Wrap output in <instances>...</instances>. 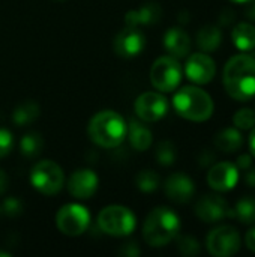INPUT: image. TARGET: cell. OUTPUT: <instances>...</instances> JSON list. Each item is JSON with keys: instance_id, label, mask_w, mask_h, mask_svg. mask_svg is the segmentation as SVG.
I'll return each instance as SVG.
<instances>
[{"instance_id": "cell-16", "label": "cell", "mask_w": 255, "mask_h": 257, "mask_svg": "<svg viewBox=\"0 0 255 257\" xmlns=\"http://www.w3.org/2000/svg\"><path fill=\"white\" fill-rule=\"evenodd\" d=\"M165 194L174 203H188L195 193V185L185 173H173L165 181Z\"/></svg>"}, {"instance_id": "cell-22", "label": "cell", "mask_w": 255, "mask_h": 257, "mask_svg": "<svg viewBox=\"0 0 255 257\" xmlns=\"http://www.w3.org/2000/svg\"><path fill=\"white\" fill-rule=\"evenodd\" d=\"M221 39H222L221 29L218 26H212V24H207L203 29H200V32L197 35V44L206 53L215 51L219 47Z\"/></svg>"}, {"instance_id": "cell-34", "label": "cell", "mask_w": 255, "mask_h": 257, "mask_svg": "<svg viewBox=\"0 0 255 257\" xmlns=\"http://www.w3.org/2000/svg\"><path fill=\"white\" fill-rule=\"evenodd\" d=\"M243 181H245V184L248 187L255 188V169H249V170L246 169V173L243 176Z\"/></svg>"}, {"instance_id": "cell-4", "label": "cell", "mask_w": 255, "mask_h": 257, "mask_svg": "<svg viewBox=\"0 0 255 257\" xmlns=\"http://www.w3.org/2000/svg\"><path fill=\"white\" fill-rule=\"evenodd\" d=\"M173 105L182 117L192 122L207 120L213 113V101L209 93L194 86L182 87L174 95Z\"/></svg>"}, {"instance_id": "cell-14", "label": "cell", "mask_w": 255, "mask_h": 257, "mask_svg": "<svg viewBox=\"0 0 255 257\" xmlns=\"http://www.w3.org/2000/svg\"><path fill=\"white\" fill-rule=\"evenodd\" d=\"M99 179L93 170L89 169H80L74 172L68 181V190L69 194L74 196L75 199H90L96 190H98Z\"/></svg>"}, {"instance_id": "cell-21", "label": "cell", "mask_w": 255, "mask_h": 257, "mask_svg": "<svg viewBox=\"0 0 255 257\" xmlns=\"http://www.w3.org/2000/svg\"><path fill=\"white\" fill-rule=\"evenodd\" d=\"M215 146L227 154H234L243 146V136L237 128H227L222 130L215 137Z\"/></svg>"}, {"instance_id": "cell-31", "label": "cell", "mask_w": 255, "mask_h": 257, "mask_svg": "<svg viewBox=\"0 0 255 257\" xmlns=\"http://www.w3.org/2000/svg\"><path fill=\"white\" fill-rule=\"evenodd\" d=\"M2 211L8 215V217H17L18 214H21L23 211V206H21V202L15 197H9L3 202L2 205Z\"/></svg>"}, {"instance_id": "cell-6", "label": "cell", "mask_w": 255, "mask_h": 257, "mask_svg": "<svg viewBox=\"0 0 255 257\" xmlns=\"http://www.w3.org/2000/svg\"><path fill=\"white\" fill-rule=\"evenodd\" d=\"M63 181L65 176L60 166L48 160L38 163L30 173V182L33 188L47 196L57 194L63 187Z\"/></svg>"}, {"instance_id": "cell-33", "label": "cell", "mask_w": 255, "mask_h": 257, "mask_svg": "<svg viewBox=\"0 0 255 257\" xmlns=\"http://www.w3.org/2000/svg\"><path fill=\"white\" fill-rule=\"evenodd\" d=\"M120 254H122V256H128V257L138 256V254H140L138 245H137V244H126V245L120 250Z\"/></svg>"}, {"instance_id": "cell-40", "label": "cell", "mask_w": 255, "mask_h": 257, "mask_svg": "<svg viewBox=\"0 0 255 257\" xmlns=\"http://www.w3.org/2000/svg\"><path fill=\"white\" fill-rule=\"evenodd\" d=\"M9 256H11L9 253H6V251H2V250H0V257H9Z\"/></svg>"}, {"instance_id": "cell-12", "label": "cell", "mask_w": 255, "mask_h": 257, "mask_svg": "<svg viewBox=\"0 0 255 257\" xmlns=\"http://www.w3.org/2000/svg\"><path fill=\"white\" fill-rule=\"evenodd\" d=\"M168 111L167 99L156 92H146L135 101V113L144 122H156Z\"/></svg>"}, {"instance_id": "cell-27", "label": "cell", "mask_w": 255, "mask_h": 257, "mask_svg": "<svg viewBox=\"0 0 255 257\" xmlns=\"http://www.w3.org/2000/svg\"><path fill=\"white\" fill-rule=\"evenodd\" d=\"M155 157H156V161L161 166H171V164H174V161L177 158L176 146L171 142L164 140V142H161L158 145L156 152H155Z\"/></svg>"}, {"instance_id": "cell-37", "label": "cell", "mask_w": 255, "mask_h": 257, "mask_svg": "<svg viewBox=\"0 0 255 257\" xmlns=\"http://www.w3.org/2000/svg\"><path fill=\"white\" fill-rule=\"evenodd\" d=\"M245 15L248 17V20L255 21V0H249V2H248L246 11H245Z\"/></svg>"}, {"instance_id": "cell-24", "label": "cell", "mask_w": 255, "mask_h": 257, "mask_svg": "<svg viewBox=\"0 0 255 257\" xmlns=\"http://www.w3.org/2000/svg\"><path fill=\"white\" fill-rule=\"evenodd\" d=\"M233 218H237L243 224L255 223V197H242L233 208Z\"/></svg>"}, {"instance_id": "cell-9", "label": "cell", "mask_w": 255, "mask_h": 257, "mask_svg": "<svg viewBox=\"0 0 255 257\" xmlns=\"http://www.w3.org/2000/svg\"><path fill=\"white\" fill-rule=\"evenodd\" d=\"M206 245L212 256H234L240 248V236L233 226H221L209 233Z\"/></svg>"}, {"instance_id": "cell-3", "label": "cell", "mask_w": 255, "mask_h": 257, "mask_svg": "<svg viewBox=\"0 0 255 257\" xmlns=\"http://www.w3.org/2000/svg\"><path fill=\"white\" fill-rule=\"evenodd\" d=\"M87 131L95 145L101 148H116L126 137V123L119 113L104 110L93 116Z\"/></svg>"}, {"instance_id": "cell-18", "label": "cell", "mask_w": 255, "mask_h": 257, "mask_svg": "<svg viewBox=\"0 0 255 257\" xmlns=\"http://www.w3.org/2000/svg\"><path fill=\"white\" fill-rule=\"evenodd\" d=\"M161 15H162V8L158 3L150 2V3L143 5L140 9L129 11L125 17V23H126V26H132V27L150 26V24L159 21Z\"/></svg>"}, {"instance_id": "cell-38", "label": "cell", "mask_w": 255, "mask_h": 257, "mask_svg": "<svg viewBox=\"0 0 255 257\" xmlns=\"http://www.w3.org/2000/svg\"><path fill=\"white\" fill-rule=\"evenodd\" d=\"M249 151H251V155L255 158V126L251 130V134H249Z\"/></svg>"}, {"instance_id": "cell-19", "label": "cell", "mask_w": 255, "mask_h": 257, "mask_svg": "<svg viewBox=\"0 0 255 257\" xmlns=\"http://www.w3.org/2000/svg\"><path fill=\"white\" fill-rule=\"evenodd\" d=\"M126 134L129 137L131 146L138 152L147 151L150 148V145H152V140H153L150 130L144 123H141L138 120H134V119L126 126Z\"/></svg>"}, {"instance_id": "cell-32", "label": "cell", "mask_w": 255, "mask_h": 257, "mask_svg": "<svg viewBox=\"0 0 255 257\" xmlns=\"http://www.w3.org/2000/svg\"><path fill=\"white\" fill-rule=\"evenodd\" d=\"M251 161H252V157H251V155H248V154H243V155H240V157L237 158V161H236V167H237V169H240V170H246V169H249V167H251Z\"/></svg>"}, {"instance_id": "cell-1", "label": "cell", "mask_w": 255, "mask_h": 257, "mask_svg": "<svg viewBox=\"0 0 255 257\" xmlns=\"http://www.w3.org/2000/svg\"><path fill=\"white\" fill-rule=\"evenodd\" d=\"M227 93L237 101H249L255 96V59L249 54L233 56L222 74Z\"/></svg>"}, {"instance_id": "cell-13", "label": "cell", "mask_w": 255, "mask_h": 257, "mask_svg": "<svg viewBox=\"0 0 255 257\" xmlns=\"http://www.w3.org/2000/svg\"><path fill=\"white\" fill-rule=\"evenodd\" d=\"M215 71H216L215 62L206 53H195V54L189 56V59L185 65L186 77L197 84L210 83L215 77Z\"/></svg>"}, {"instance_id": "cell-17", "label": "cell", "mask_w": 255, "mask_h": 257, "mask_svg": "<svg viewBox=\"0 0 255 257\" xmlns=\"http://www.w3.org/2000/svg\"><path fill=\"white\" fill-rule=\"evenodd\" d=\"M164 47L174 59L186 57L191 50L189 35L180 27H171L164 36Z\"/></svg>"}, {"instance_id": "cell-30", "label": "cell", "mask_w": 255, "mask_h": 257, "mask_svg": "<svg viewBox=\"0 0 255 257\" xmlns=\"http://www.w3.org/2000/svg\"><path fill=\"white\" fill-rule=\"evenodd\" d=\"M12 146H14L12 134L8 130L0 128V158L6 157L12 151Z\"/></svg>"}, {"instance_id": "cell-11", "label": "cell", "mask_w": 255, "mask_h": 257, "mask_svg": "<svg viewBox=\"0 0 255 257\" xmlns=\"http://www.w3.org/2000/svg\"><path fill=\"white\" fill-rule=\"evenodd\" d=\"M114 51L122 57H135L146 47V36L138 27L126 26L122 29L113 42Z\"/></svg>"}, {"instance_id": "cell-23", "label": "cell", "mask_w": 255, "mask_h": 257, "mask_svg": "<svg viewBox=\"0 0 255 257\" xmlns=\"http://www.w3.org/2000/svg\"><path fill=\"white\" fill-rule=\"evenodd\" d=\"M39 116V105L35 101H24L23 104H20L14 113H12V120L18 125H29L32 123L36 117Z\"/></svg>"}, {"instance_id": "cell-2", "label": "cell", "mask_w": 255, "mask_h": 257, "mask_svg": "<svg viewBox=\"0 0 255 257\" xmlns=\"http://www.w3.org/2000/svg\"><path fill=\"white\" fill-rule=\"evenodd\" d=\"M180 230V220L170 208L153 209L143 227V236L150 247H164L171 242Z\"/></svg>"}, {"instance_id": "cell-36", "label": "cell", "mask_w": 255, "mask_h": 257, "mask_svg": "<svg viewBox=\"0 0 255 257\" xmlns=\"http://www.w3.org/2000/svg\"><path fill=\"white\" fill-rule=\"evenodd\" d=\"M8 185H9L8 176H6L5 170H2V169H0V196L8 190Z\"/></svg>"}, {"instance_id": "cell-35", "label": "cell", "mask_w": 255, "mask_h": 257, "mask_svg": "<svg viewBox=\"0 0 255 257\" xmlns=\"http://www.w3.org/2000/svg\"><path fill=\"white\" fill-rule=\"evenodd\" d=\"M245 242H246V247H248L251 251H254L255 253V227H252V229L246 233Z\"/></svg>"}, {"instance_id": "cell-25", "label": "cell", "mask_w": 255, "mask_h": 257, "mask_svg": "<svg viewBox=\"0 0 255 257\" xmlns=\"http://www.w3.org/2000/svg\"><path fill=\"white\" fill-rule=\"evenodd\" d=\"M44 148V140L41 137V134L38 133H27L23 136L21 143H20V149L21 154L27 158H35L42 152Z\"/></svg>"}, {"instance_id": "cell-20", "label": "cell", "mask_w": 255, "mask_h": 257, "mask_svg": "<svg viewBox=\"0 0 255 257\" xmlns=\"http://www.w3.org/2000/svg\"><path fill=\"white\" fill-rule=\"evenodd\" d=\"M233 44L240 51H252L255 48V27L249 23H239L231 32Z\"/></svg>"}, {"instance_id": "cell-15", "label": "cell", "mask_w": 255, "mask_h": 257, "mask_svg": "<svg viewBox=\"0 0 255 257\" xmlns=\"http://www.w3.org/2000/svg\"><path fill=\"white\" fill-rule=\"evenodd\" d=\"M239 181V169L231 163H218L207 173V184L216 191H230Z\"/></svg>"}, {"instance_id": "cell-39", "label": "cell", "mask_w": 255, "mask_h": 257, "mask_svg": "<svg viewBox=\"0 0 255 257\" xmlns=\"http://www.w3.org/2000/svg\"><path fill=\"white\" fill-rule=\"evenodd\" d=\"M230 2H233V3H248L249 0H230Z\"/></svg>"}, {"instance_id": "cell-26", "label": "cell", "mask_w": 255, "mask_h": 257, "mask_svg": "<svg viewBox=\"0 0 255 257\" xmlns=\"http://www.w3.org/2000/svg\"><path fill=\"white\" fill-rule=\"evenodd\" d=\"M135 184L143 193H153L159 187V176L153 170H143L135 176Z\"/></svg>"}, {"instance_id": "cell-8", "label": "cell", "mask_w": 255, "mask_h": 257, "mask_svg": "<svg viewBox=\"0 0 255 257\" xmlns=\"http://www.w3.org/2000/svg\"><path fill=\"white\" fill-rule=\"evenodd\" d=\"M90 223V214L89 211L78 205V203H69L60 208V211L56 215V224L57 229L68 235V236H80L86 232Z\"/></svg>"}, {"instance_id": "cell-10", "label": "cell", "mask_w": 255, "mask_h": 257, "mask_svg": "<svg viewBox=\"0 0 255 257\" xmlns=\"http://www.w3.org/2000/svg\"><path fill=\"white\" fill-rule=\"evenodd\" d=\"M195 214L204 223H218L224 218H233V208L221 196L210 194L198 200Z\"/></svg>"}, {"instance_id": "cell-29", "label": "cell", "mask_w": 255, "mask_h": 257, "mask_svg": "<svg viewBox=\"0 0 255 257\" xmlns=\"http://www.w3.org/2000/svg\"><path fill=\"white\" fill-rule=\"evenodd\" d=\"M177 248L185 256H197L200 253V244L192 236H180L177 241Z\"/></svg>"}, {"instance_id": "cell-28", "label": "cell", "mask_w": 255, "mask_h": 257, "mask_svg": "<svg viewBox=\"0 0 255 257\" xmlns=\"http://www.w3.org/2000/svg\"><path fill=\"white\" fill-rule=\"evenodd\" d=\"M233 123L237 130H252L255 126V111L251 108H242L233 116Z\"/></svg>"}, {"instance_id": "cell-5", "label": "cell", "mask_w": 255, "mask_h": 257, "mask_svg": "<svg viewBox=\"0 0 255 257\" xmlns=\"http://www.w3.org/2000/svg\"><path fill=\"white\" fill-rule=\"evenodd\" d=\"M101 230L111 236H126L135 229V215L125 206L113 205L101 211L98 217Z\"/></svg>"}, {"instance_id": "cell-7", "label": "cell", "mask_w": 255, "mask_h": 257, "mask_svg": "<svg viewBox=\"0 0 255 257\" xmlns=\"http://www.w3.org/2000/svg\"><path fill=\"white\" fill-rule=\"evenodd\" d=\"M150 80L152 84L161 92L174 90L182 80V68L177 59L171 56H164L155 60L150 69Z\"/></svg>"}]
</instances>
